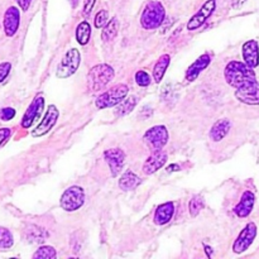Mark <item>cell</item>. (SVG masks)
Returning a JSON list of instances; mask_svg holds the SVG:
<instances>
[{"mask_svg": "<svg viewBox=\"0 0 259 259\" xmlns=\"http://www.w3.org/2000/svg\"><path fill=\"white\" fill-rule=\"evenodd\" d=\"M254 194L250 191H245L240 199L239 204L235 206L234 211L239 218H245L252 212L253 206H254Z\"/></svg>", "mask_w": 259, "mask_h": 259, "instance_id": "obj_19", "label": "cell"}, {"mask_svg": "<svg viewBox=\"0 0 259 259\" xmlns=\"http://www.w3.org/2000/svg\"><path fill=\"white\" fill-rule=\"evenodd\" d=\"M20 23L19 9L15 7H10L4 14V30L8 37H13L17 33Z\"/></svg>", "mask_w": 259, "mask_h": 259, "instance_id": "obj_14", "label": "cell"}, {"mask_svg": "<svg viewBox=\"0 0 259 259\" xmlns=\"http://www.w3.org/2000/svg\"><path fill=\"white\" fill-rule=\"evenodd\" d=\"M10 70H12V65L9 62H3L0 63V83L8 77Z\"/></svg>", "mask_w": 259, "mask_h": 259, "instance_id": "obj_32", "label": "cell"}, {"mask_svg": "<svg viewBox=\"0 0 259 259\" xmlns=\"http://www.w3.org/2000/svg\"><path fill=\"white\" fill-rule=\"evenodd\" d=\"M81 63V55L78 52V50L76 48H71L70 51L66 52V55L63 56L62 61L58 65L57 71H56V76L58 78H67L70 76H72L73 73L77 71L78 66Z\"/></svg>", "mask_w": 259, "mask_h": 259, "instance_id": "obj_5", "label": "cell"}, {"mask_svg": "<svg viewBox=\"0 0 259 259\" xmlns=\"http://www.w3.org/2000/svg\"><path fill=\"white\" fill-rule=\"evenodd\" d=\"M255 235H257V227H255V224H253V223H249V224L242 230L239 237L237 238L234 245H233V250H234L237 254L245 252L253 243Z\"/></svg>", "mask_w": 259, "mask_h": 259, "instance_id": "obj_11", "label": "cell"}, {"mask_svg": "<svg viewBox=\"0 0 259 259\" xmlns=\"http://www.w3.org/2000/svg\"><path fill=\"white\" fill-rule=\"evenodd\" d=\"M243 58L245 65L250 68H255L259 65V48L255 40H248L243 46Z\"/></svg>", "mask_w": 259, "mask_h": 259, "instance_id": "obj_16", "label": "cell"}, {"mask_svg": "<svg viewBox=\"0 0 259 259\" xmlns=\"http://www.w3.org/2000/svg\"><path fill=\"white\" fill-rule=\"evenodd\" d=\"M9 137H10V129H8V128L0 129V146H2L3 143H5Z\"/></svg>", "mask_w": 259, "mask_h": 259, "instance_id": "obj_34", "label": "cell"}, {"mask_svg": "<svg viewBox=\"0 0 259 259\" xmlns=\"http://www.w3.org/2000/svg\"><path fill=\"white\" fill-rule=\"evenodd\" d=\"M114 75L115 72L111 66L105 65V63L94 66L88 73V88L91 91L101 90L113 80Z\"/></svg>", "mask_w": 259, "mask_h": 259, "instance_id": "obj_2", "label": "cell"}, {"mask_svg": "<svg viewBox=\"0 0 259 259\" xmlns=\"http://www.w3.org/2000/svg\"><path fill=\"white\" fill-rule=\"evenodd\" d=\"M91 37V27L88 22H81L76 28V39L81 46L88 45Z\"/></svg>", "mask_w": 259, "mask_h": 259, "instance_id": "obj_25", "label": "cell"}, {"mask_svg": "<svg viewBox=\"0 0 259 259\" xmlns=\"http://www.w3.org/2000/svg\"><path fill=\"white\" fill-rule=\"evenodd\" d=\"M202 207H204V199L201 196H195L194 199H191L189 204V210L191 217H197Z\"/></svg>", "mask_w": 259, "mask_h": 259, "instance_id": "obj_29", "label": "cell"}, {"mask_svg": "<svg viewBox=\"0 0 259 259\" xmlns=\"http://www.w3.org/2000/svg\"><path fill=\"white\" fill-rule=\"evenodd\" d=\"M104 157H105V161L108 162L109 167H110L111 175L114 177L118 176L120 174L121 168H123L124 162H125L124 152L120 148H111L104 152Z\"/></svg>", "mask_w": 259, "mask_h": 259, "instance_id": "obj_13", "label": "cell"}, {"mask_svg": "<svg viewBox=\"0 0 259 259\" xmlns=\"http://www.w3.org/2000/svg\"><path fill=\"white\" fill-rule=\"evenodd\" d=\"M128 93H129L128 86L124 85V83H120V85L114 86V88H111L110 90L100 94V96L96 99L95 104L99 109L113 108V106L118 105L119 103H121V101L126 98Z\"/></svg>", "mask_w": 259, "mask_h": 259, "instance_id": "obj_4", "label": "cell"}, {"mask_svg": "<svg viewBox=\"0 0 259 259\" xmlns=\"http://www.w3.org/2000/svg\"><path fill=\"white\" fill-rule=\"evenodd\" d=\"M224 76L227 82L235 89L242 88L245 83L252 82V81H257L253 68L239 61H233V62L228 63L224 71Z\"/></svg>", "mask_w": 259, "mask_h": 259, "instance_id": "obj_1", "label": "cell"}, {"mask_svg": "<svg viewBox=\"0 0 259 259\" xmlns=\"http://www.w3.org/2000/svg\"><path fill=\"white\" fill-rule=\"evenodd\" d=\"M85 202V192L80 186H71L62 194L60 205L65 211H76Z\"/></svg>", "mask_w": 259, "mask_h": 259, "instance_id": "obj_6", "label": "cell"}, {"mask_svg": "<svg viewBox=\"0 0 259 259\" xmlns=\"http://www.w3.org/2000/svg\"><path fill=\"white\" fill-rule=\"evenodd\" d=\"M46 237H47V233L42 228L35 227V225H30L25 234V238L30 243H43L46 240Z\"/></svg>", "mask_w": 259, "mask_h": 259, "instance_id": "obj_24", "label": "cell"}, {"mask_svg": "<svg viewBox=\"0 0 259 259\" xmlns=\"http://www.w3.org/2000/svg\"><path fill=\"white\" fill-rule=\"evenodd\" d=\"M57 257L55 248L52 247H40L37 252L33 254L34 259H55Z\"/></svg>", "mask_w": 259, "mask_h": 259, "instance_id": "obj_28", "label": "cell"}, {"mask_svg": "<svg viewBox=\"0 0 259 259\" xmlns=\"http://www.w3.org/2000/svg\"><path fill=\"white\" fill-rule=\"evenodd\" d=\"M230 128H232V123L228 119H220L212 125L211 131H210V138L214 142L222 141L229 133Z\"/></svg>", "mask_w": 259, "mask_h": 259, "instance_id": "obj_20", "label": "cell"}, {"mask_svg": "<svg viewBox=\"0 0 259 259\" xmlns=\"http://www.w3.org/2000/svg\"><path fill=\"white\" fill-rule=\"evenodd\" d=\"M95 2L96 0H85V4H83V13H85L86 15L90 14L94 5H95Z\"/></svg>", "mask_w": 259, "mask_h": 259, "instance_id": "obj_35", "label": "cell"}, {"mask_svg": "<svg viewBox=\"0 0 259 259\" xmlns=\"http://www.w3.org/2000/svg\"><path fill=\"white\" fill-rule=\"evenodd\" d=\"M137 105V98L136 96H129L128 99L123 100L119 103V106L115 109V115L116 116H124L128 115L129 113L134 110Z\"/></svg>", "mask_w": 259, "mask_h": 259, "instance_id": "obj_26", "label": "cell"}, {"mask_svg": "<svg viewBox=\"0 0 259 259\" xmlns=\"http://www.w3.org/2000/svg\"><path fill=\"white\" fill-rule=\"evenodd\" d=\"M43 106H45V99L42 95H37L33 101L30 103V105L28 106V109L25 110L24 115L22 119V126L23 128L28 129L32 126V124L34 123L35 119L40 115L43 110Z\"/></svg>", "mask_w": 259, "mask_h": 259, "instance_id": "obj_12", "label": "cell"}, {"mask_svg": "<svg viewBox=\"0 0 259 259\" xmlns=\"http://www.w3.org/2000/svg\"><path fill=\"white\" fill-rule=\"evenodd\" d=\"M235 96L238 100L248 105H259V83L257 81L245 83L242 88L237 89Z\"/></svg>", "mask_w": 259, "mask_h": 259, "instance_id": "obj_9", "label": "cell"}, {"mask_svg": "<svg viewBox=\"0 0 259 259\" xmlns=\"http://www.w3.org/2000/svg\"><path fill=\"white\" fill-rule=\"evenodd\" d=\"M108 20H109V14L106 10H100V12L96 14L95 17V27L96 28H104L106 24H108Z\"/></svg>", "mask_w": 259, "mask_h": 259, "instance_id": "obj_31", "label": "cell"}, {"mask_svg": "<svg viewBox=\"0 0 259 259\" xmlns=\"http://www.w3.org/2000/svg\"><path fill=\"white\" fill-rule=\"evenodd\" d=\"M169 62H171V57H169L168 55H163L161 56V58H159V60L156 62V65H154L152 76H153L154 81H156L157 83L161 82L162 78H163L164 72H166L167 67L169 66Z\"/></svg>", "mask_w": 259, "mask_h": 259, "instance_id": "obj_21", "label": "cell"}, {"mask_svg": "<svg viewBox=\"0 0 259 259\" xmlns=\"http://www.w3.org/2000/svg\"><path fill=\"white\" fill-rule=\"evenodd\" d=\"M13 243H14V239H13L12 233L5 228H0V248L2 249L12 248Z\"/></svg>", "mask_w": 259, "mask_h": 259, "instance_id": "obj_27", "label": "cell"}, {"mask_svg": "<svg viewBox=\"0 0 259 259\" xmlns=\"http://www.w3.org/2000/svg\"><path fill=\"white\" fill-rule=\"evenodd\" d=\"M179 166L177 164H172V166H169L168 168H167V171L168 172H172V171H179Z\"/></svg>", "mask_w": 259, "mask_h": 259, "instance_id": "obj_37", "label": "cell"}, {"mask_svg": "<svg viewBox=\"0 0 259 259\" xmlns=\"http://www.w3.org/2000/svg\"><path fill=\"white\" fill-rule=\"evenodd\" d=\"M15 2H17V4L19 5V8L23 12H27L29 9V5L32 3V0H15Z\"/></svg>", "mask_w": 259, "mask_h": 259, "instance_id": "obj_36", "label": "cell"}, {"mask_svg": "<svg viewBox=\"0 0 259 259\" xmlns=\"http://www.w3.org/2000/svg\"><path fill=\"white\" fill-rule=\"evenodd\" d=\"M139 184H141L139 177L131 171L125 172V174L120 177V180H119V187H120L123 191H131V190H134Z\"/></svg>", "mask_w": 259, "mask_h": 259, "instance_id": "obj_22", "label": "cell"}, {"mask_svg": "<svg viewBox=\"0 0 259 259\" xmlns=\"http://www.w3.org/2000/svg\"><path fill=\"white\" fill-rule=\"evenodd\" d=\"M167 162V154L163 151H154L152 156L147 158V161L143 164V172L146 175H153L154 172L158 171L159 168L166 164Z\"/></svg>", "mask_w": 259, "mask_h": 259, "instance_id": "obj_15", "label": "cell"}, {"mask_svg": "<svg viewBox=\"0 0 259 259\" xmlns=\"http://www.w3.org/2000/svg\"><path fill=\"white\" fill-rule=\"evenodd\" d=\"M136 82L137 85L141 88H147L151 83V76L146 72V71H138L136 73Z\"/></svg>", "mask_w": 259, "mask_h": 259, "instance_id": "obj_30", "label": "cell"}, {"mask_svg": "<svg viewBox=\"0 0 259 259\" xmlns=\"http://www.w3.org/2000/svg\"><path fill=\"white\" fill-rule=\"evenodd\" d=\"M0 116H2L3 120H10V119H13L15 116V110L13 108H4L2 110V113H0Z\"/></svg>", "mask_w": 259, "mask_h": 259, "instance_id": "obj_33", "label": "cell"}, {"mask_svg": "<svg viewBox=\"0 0 259 259\" xmlns=\"http://www.w3.org/2000/svg\"><path fill=\"white\" fill-rule=\"evenodd\" d=\"M58 118H60V111L56 108V105H51L50 108H48L47 113H46L45 118L42 119V121L38 124L37 128L33 129L32 136L34 137V138H39V137L47 134L48 132L55 126V124L57 123Z\"/></svg>", "mask_w": 259, "mask_h": 259, "instance_id": "obj_8", "label": "cell"}, {"mask_svg": "<svg viewBox=\"0 0 259 259\" xmlns=\"http://www.w3.org/2000/svg\"><path fill=\"white\" fill-rule=\"evenodd\" d=\"M210 62H211V57H210L209 55L200 56V57L197 58V60L195 61V62L192 63L189 68H187L186 80L190 81V82H192V81L196 80V78L199 77L200 73H201L202 71H204L205 68L210 65Z\"/></svg>", "mask_w": 259, "mask_h": 259, "instance_id": "obj_17", "label": "cell"}, {"mask_svg": "<svg viewBox=\"0 0 259 259\" xmlns=\"http://www.w3.org/2000/svg\"><path fill=\"white\" fill-rule=\"evenodd\" d=\"M144 141L153 151L162 149L168 142V132H167L166 126L156 125L147 131L144 134Z\"/></svg>", "mask_w": 259, "mask_h": 259, "instance_id": "obj_7", "label": "cell"}, {"mask_svg": "<svg viewBox=\"0 0 259 259\" xmlns=\"http://www.w3.org/2000/svg\"><path fill=\"white\" fill-rule=\"evenodd\" d=\"M215 8H217V3H215V0H207V2L200 8L199 12H197L196 14L189 20V23H187V29L195 30L197 29V28L202 27V25L205 24V22L211 17Z\"/></svg>", "mask_w": 259, "mask_h": 259, "instance_id": "obj_10", "label": "cell"}, {"mask_svg": "<svg viewBox=\"0 0 259 259\" xmlns=\"http://www.w3.org/2000/svg\"><path fill=\"white\" fill-rule=\"evenodd\" d=\"M119 27H120V23L116 18H113L110 22H108V24L104 27L103 34H101V38H103L104 42H109V40H113L114 38L118 34Z\"/></svg>", "mask_w": 259, "mask_h": 259, "instance_id": "obj_23", "label": "cell"}, {"mask_svg": "<svg viewBox=\"0 0 259 259\" xmlns=\"http://www.w3.org/2000/svg\"><path fill=\"white\" fill-rule=\"evenodd\" d=\"M166 17V10L162 3L151 2L144 8L141 17V24L144 29H157L161 27Z\"/></svg>", "mask_w": 259, "mask_h": 259, "instance_id": "obj_3", "label": "cell"}, {"mask_svg": "<svg viewBox=\"0 0 259 259\" xmlns=\"http://www.w3.org/2000/svg\"><path fill=\"white\" fill-rule=\"evenodd\" d=\"M175 214V205L174 202H164L157 207L154 212V223L157 225H166L167 223L171 222Z\"/></svg>", "mask_w": 259, "mask_h": 259, "instance_id": "obj_18", "label": "cell"}]
</instances>
